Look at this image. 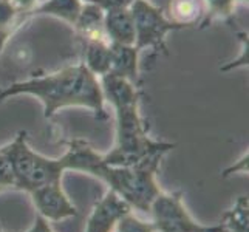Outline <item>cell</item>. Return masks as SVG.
<instances>
[{
  "label": "cell",
  "mask_w": 249,
  "mask_h": 232,
  "mask_svg": "<svg viewBox=\"0 0 249 232\" xmlns=\"http://www.w3.org/2000/svg\"><path fill=\"white\" fill-rule=\"evenodd\" d=\"M20 94L37 98L44 106L45 119L67 107L89 108L99 121H107L108 118L99 77L81 62L0 87V104Z\"/></svg>",
  "instance_id": "6da1fadb"
},
{
  "label": "cell",
  "mask_w": 249,
  "mask_h": 232,
  "mask_svg": "<svg viewBox=\"0 0 249 232\" xmlns=\"http://www.w3.org/2000/svg\"><path fill=\"white\" fill-rule=\"evenodd\" d=\"M101 87L106 102L115 110L116 141L113 149L102 155V161L110 166L130 167L155 155H164L175 149V143L152 140L147 133L141 113V93L138 85L113 74L101 77Z\"/></svg>",
  "instance_id": "7a4b0ae2"
},
{
  "label": "cell",
  "mask_w": 249,
  "mask_h": 232,
  "mask_svg": "<svg viewBox=\"0 0 249 232\" xmlns=\"http://www.w3.org/2000/svg\"><path fill=\"white\" fill-rule=\"evenodd\" d=\"M67 145V152L61 157L65 170L84 172L96 177L132 209L149 214L150 204L162 192L157 183V172L162 155L150 157L136 166L121 167L106 164L102 155L84 140H73Z\"/></svg>",
  "instance_id": "3957f363"
},
{
  "label": "cell",
  "mask_w": 249,
  "mask_h": 232,
  "mask_svg": "<svg viewBox=\"0 0 249 232\" xmlns=\"http://www.w3.org/2000/svg\"><path fill=\"white\" fill-rule=\"evenodd\" d=\"M0 150L10 162L14 189L17 191L28 194L36 187L62 179L65 172L62 158H48L34 152L27 143L25 130H20L10 144Z\"/></svg>",
  "instance_id": "277c9868"
},
{
  "label": "cell",
  "mask_w": 249,
  "mask_h": 232,
  "mask_svg": "<svg viewBox=\"0 0 249 232\" xmlns=\"http://www.w3.org/2000/svg\"><path fill=\"white\" fill-rule=\"evenodd\" d=\"M149 215L157 232H228L225 223L204 226L196 223L183 203V192H161L150 204Z\"/></svg>",
  "instance_id": "5b68a950"
},
{
  "label": "cell",
  "mask_w": 249,
  "mask_h": 232,
  "mask_svg": "<svg viewBox=\"0 0 249 232\" xmlns=\"http://www.w3.org/2000/svg\"><path fill=\"white\" fill-rule=\"evenodd\" d=\"M130 13L135 23V47L140 51L152 48L167 54V34L179 27L172 23L162 8L150 0H136L130 6Z\"/></svg>",
  "instance_id": "8992f818"
},
{
  "label": "cell",
  "mask_w": 249,
  "mask_h": 232,
  "mask_svg": "<svg viewBox=\"0 0 249 232\" xmlns=\"http://www.w3.org/2000/svg\"><path fill=\"white\" fill-rule=\"evenodd\" d=\"M28 194L37 214L48 221H61L78 217V209L68 200L62 189V179L36 187Z\"/></svg>",
  "instance_id": "52a82bcc"
},
{
  "label": "cell",
  "mask_w": 249,
  "mask_h": 232,
  "mask_svg": "<svg viewBox=\"0 0 249 232\" xmlns=\"http://www.w3.org/2000/svg\"><path fill=\"white\" fill-rule=\"evenodd\" d=\"M130 211V206L108 189L106 195L94 204L84 232H113L116 223Z\"/></svg>",
  "instance_id": "ba28073f"
},
{
  "label": "cell",
  "mask_w": 249,
  "mask_h": 232,
  "mask_svg": "<svg viewBox=\"0 0 249 232\" xmlns=\"http://www.w3.org/2000/svg\"><path fill=\"white\" fill-rule=\"evenodd\" d=\"M104 33L110 44L135 45V23L130 8H110V10H106Z\"/></svg>",
  "instance_id": "9c48e42d"
},
{
  "label": "cell",
  "mask_w": 249,
  "mask_h": 232,
  "mask_svg": "<svg viewBox=\"0 0 249 232\" xmlns=\"http://www.w3.org/2000/svg\"><path fill=\"white\" fill-rule=\"evenodd\" d=\"M111 61H110V73L123 79L130 81L138 85L140 82V53L141 51L135 45H121L110 44Z\"/></svg>",
  "instance_id": "30bf717a"
},
{
  "label": "cell",
  "mask_w": 249,
  "mask_h": 232,
  "mask_svg": "<svg viewBox=\"0 0 249 232\" xmlns=\"http://www.w3.org/2000/svg\"><path fill=\"white\" fill-rule=\"evenodd\" d=\"M79 42H81V51H82L81 64L87 67L94 76L99 77V79L102 76L108 74L110 61H111L108 39L96 37V39H85Z\"/></svg>",
  "instance_id": "8fae6325"
},
{
  "label": "cell",
  "mask_w": 249,
  "mask_h": 232,
  "mask_svg": "<svg viewBox=\"0 0 249 232\" xmlns=\"http://www.w3.org/2000/svg\"><path fill=\"white\" fill-rule=\"evenodd\" d=\"M166 17L175 23L179 30L192 27L203 19V0H166L164 6H161Z\"/></svg>",
  "instance_id": "7c38bea8"
},
{
  "label": "cell",
  "mask_w": 249,
  "mask_h": 232,
  "mask_svg": "<svg viewBox=\"0 0 249 232\" xmlns=\"http://www.w3.org/2000/svg\"><path fill=\"white\" fill-rule=\"evenodd\" d=\"M82 5H84L82 0H40L37 6L34 8L33 17L51 16L74 27V23L81 14Z\"/></svg>",
  "instance_id": "4fadbf2b"
},
{
  "label": "cell",
  "mask_w": 249,
  "mask_h": 232,
  "mask_svg": "<svg viewBox=\"0 0 249 232\" xmlns=\"http://www.w3.org/2000/svg\"><path fill=\"white\" fill-rule=\"evenodd\" d=\"M223 223L228 229V232H249V200L248 195L238 196L232 209H229Z\"/></svg>",
  "instance_id": "5bb4252c"
},
{
  "label": "cell",
  "mask_w": 249,
  "mask_h": 232,
  "mask_svg": "<svg viewBox=\"0 0 249 232\" xmlns=\"http://www.w3.org/2000/svg\"><path fill=\"white\" fill-rule=\"evenodd\" d=\"M237 0H203V19L200 27H209L213 20H226L234 14Z\"/></svg>",
  "instance_id": "9a60e30c"
},
{
  "label": "cell",
  "mask_w": 249,
  "mask_h": 232,
  "mask_svg": "<svg viewBox=\"0 0 249 232\" xmlns=\"http://www.w3.org/2000/svg\"><path fill=\"white\" fill-rule=\"evenodd\" d=\"M113 232H157V231L152 221L140 220L136 215H133L130 211L116 223Z\"/></svg>",
  "instance_id": "2e32d148"
},
{
  "label": "cell",
  "mask_w": 249,
  "mask_h": 232,
  "mask_svg": "<svg viewBox=\"0 0 249 232\" xmlns=\"http://www.w3.org/2000/svg\"><path fill=\"white\" fill-rule=\"evenodd\" d=\"M6 189H14V178L10 162L0 150V192L6 191Z\"/></svg>",
  "instance_id": "e0dca14e"
},
{
  "label": "cell",
  "mask_w": 249,
  "mask_h": 232,
  "mask_svg": "<svg viewBox=\"0 0 249 232\" xmlns=\"http://www.w3.org/2000/svg\"><path fill=\"white\" fill-rule=\"evenodd\" d=\"M0 232H3V231H2V228H0ZM27 232H54V231L51 229L48 220H47V218H44V217L39 215V214H37L36 218H34V221H33L31 228H30Z\"/></svg>",
  "instance_id": "ac0fdd59"
},
{
  "label": "cell",
  "mask_w": 249,
  "mask_h": 232,
  "mask_svg": "<svg viewBox=\"0 0 249 232\" xmlns=\"http://www.w3.org/2000/svg\"><path fill=\"white\" fill-rule=\"evenodd\" d=\"M82 2H94V0H82Z\"/></svg>",
  "instance_id": "d6986e66"
}]
</instances>
